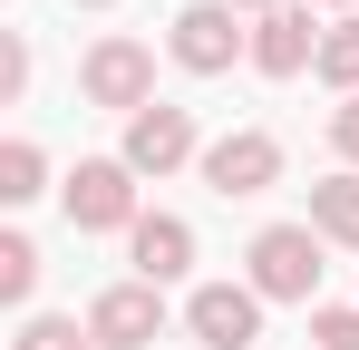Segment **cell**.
Masks as SVG:
<instances>
[{
    "instance_id": "7",
    "label": "cell",
    "mask_w": 359,
    "mask_h": 350,
    "mask_svg": "<svg viewBox=\"0 0 359 350\" xmlns=\"http://www.w3.org/2000/svg\"><path fill=\"white\" fill-rule=\"evenodd\" d=\"M156 331H165V292L156 283H117L88 302V341H107V350H146Z\"/></svg>"
},
{
    "instance_id": "14",
    "label": "cell",
    "mask_w": 359,
    "mask_h": 350,
    "mask_svg": "<svg viewBox=\"0 0 359 350\" xmlns=\"http://www.w3.org/2000/svg\"><path fill=\"white\" fill-rule=\"evenodd\" d=\"M29 195H39V146L10 136V146H0V205H29Z\"/></svg>"
},
{
    "instance_id": "1",
    "label": "cell",
    "mask_w": 359,
    "mask_h": 350,
    "mask_svg": "<svg viewBox=\"0 0 359 350\" xmlns=\"http://www.w3.org/2000/svg\"><path fill=\"white\" fill-rule=\"evenodd\" d=\"M243 263H252V292L262 302H311L320 292V233L311 224H262Z\"/></svg>"
},
{
    "instance_id": "17",
    "label": "cell",
    "mask_w": 359,
    "mask_h": 350,
    "mask_svg": "<svg viewBox=\"0 0 359 350\" xmlns=\"http://www.w3.org/2000/svg\"><path fill=\"white\" fill-rule=\"evenodd\" d=\"M330 146L359 166V98H340V108H330Z\"/></svg>"
},
{
    "instance_id": "4",
    "label": "cell",
    "mask_w": 359,
    "mask_h": 350,
    "mask_svg": "<svg viewBox=\"0 0 359 350\" xmlns=\"http://www.w3.org/2000/svg\"><path fill=\"white\" fill-rule=\"evenodd\" d=\"M204 185L233 205V195H272L282 185V146L262 136V127H233V136H214L204 146Z\"/></svg>"
},
{
    "instance_id": "13",
    "label": "cell",
    "mask_w": 359,
    "mask_h": 350,
    "mask_svg": "<svg viewBox=\"0 0 359 350\" xmlns=\"http://www.w3.org/2000/svg\"><path fill=\"white\" fill-rule=\"evenodd\" d=\"M29 283H39V243L0 233V302H29Z\"/></svg>"
},
{
    "instance_id": "20",
    "label": "cell",
    "mask_w": 359,
    "mask_h": 350,
    "mask_svg": "<svg viewBox=\"0 0 359 350\" xmlns=\"http://www.w3.org/2000/svg\"><path fill=\"white\" fill-rule=\"evenodd\" d=\"M330 10H350V0H330Z\"/></svg>"
},
{
    "instance_id": "10",
    "label": "cell",
    "mask_w": 359,
    "mask_h": 350,
    "mask_svg": "<svg viewBox=\"0 0 359 350\" xmlns=\"http://www.w3.org/2000/svg\"><path fill=\"white\" fill-rule=\"evenodd\" d=\"M126 253H136V283H175L184 263H194V224H175V214H136Z\"/></svg>"
},
{
    "instance_id": "16",
    "label": "cell",
    "mask_w": 359,
    "mask_h": 350,
    "mask_svg": "<svg viewBox=\"0 0 359 350\" xmlns=\"http://www.w3.org/2000/svg\"><path fill=\"white\" fill-rule=\"evenodd\" d=\"M20 350H88V331H78V321H29Z\"/></svg>"
},
{
    "instance_id": "12",
    "label": "cell",
    "mask_w": 359,
    "mask_h": 350,
    "mask_svg": "<svg viewBox=\"0 0 359 350\" xmlns=\"http://www.w3.org/2000/svg\"><path fill=\"white\" fill-rule=\"evenodd\" d=\"M320 78H330L340 98H359V20H330V30H320Z\"/></svg>"
},
{
    "instance_id": "5",
    "label": "cell",
    "mask_w": 359,
    "mask_h": 350,
    "mask_svg": "<svg viewBox=\"0 0 359 350\" xmlns=\"http://www.w3.org/2000/svg\"><path fill=\"white\" fill-rule=\"evenodd\" d=\"M184 331L204 350H252L262 341V292L252 283H204L194 302H184Z\"/></svg>"
},
{
    "instance_id": "6",
    "label": "cell",
    "mask_w": 359,
    "mask_h": 350,
    "mask_svg": "<svg viewBox=\"0 0 359 350\" xmlns=\"http://www.w3.org/2000/svg\"><path fill=\"white\" fill-rule=\"evenodd\" d=\"M243 49H252V39L233 30V0H194V10H175V58L194 68V78H224Z\"/></svg>"
},
{
    "instance_id": "11",
    "label": "cell",
    "mask_w": 359,
    "mask_h": 350,
    "mask_svg": "<svg viewBox=\"0 0 359 350\" xmlns=\"http://www.w3.org/2000/svg\"><path fill=\"white\" fill-rule=\"evenodd\" d=\"M311 233L320 243H359V175H320L311 185Z\"/></svg>"
},
{
    "instance_id": "18",
    "label": "cell",
    "mask_w": 359,
    "mask_h": 350,
    "mask_svg": "<svg viewBox=\"0 0 359 350\" xmlns=\"http://www.w3.org/2000/svg\"><path fill=\"white\" fill-rule=\"evenodd\" d=\"M20 88H29V49L10 39V49H0V98H20Z\"/></svg>"
},
{
    "instance_id": "8",
    "label": "cell",
    "mask_w": 359,
    "mask_h": 350,
    "mask_svg": "<svg viewBox=\"0 0 359 350\" xmlns=\"http://www.w3.org/2000/svg\"><path fill=\"white\" fill-rule=\"evenodd\" d=\"M252 68L262 78H301V68H320V30H311V10H262L252 20Z\"/></svg>"
},
{
    "instance_id": "2",
    "label": "cell",
    "mask_w": 359,
    "mask_h": 350,
    "mask_svg": "<svg viewBox=\"0 0 359 350\" xmlns=\"http://www.w3.org/2000/svg\"><path fill=\"white\" fill-rule=\"evenodd\" d=\"M68 224L78 233H136V166L126 156H88L68 175Z\"/></svg>"
},
{
    "instance_id": "15",
    "label": "cell",
    "mask_w": 359,
    "mask_h": 350,
    "mask_svg": "<svg viewBox=\"0 0 359 350\" xmlns=\"http://www.w3.org/2000/svg\"><path fill=\"white\" fill-rule=\"evenodd\" d=\"M311 341L320 350H359V311H311Z\"/></svg>"
},
{
    "instance_id": "19",
    "label": "cell",
    "mask_w": 359,
    "mask_h": 350,
    "mask_svg": "<svg viewBox=\"0 0 359 350\" xmlns=\"http://www.w3.org/2000/svg\"><path fill=\"white\" fill-rule=\"evenodd\" d=\"M233 10H282V0H233Z\"/></svg>"
},
{
    "instance_id": "3",
    "label": "cell",
    "mask_w": 359,
    "mask_h": 350,
    "mask_svg": "<svg viewBox=\"0 0 359 350\" xmlns=\"http://www.w3.org/2000/svg\"><path fill=\"white\" fill-rule=\"evenodd\" d=\"M78 88L97 98V108H156V58H146V39H97L88 49V68H78Z\"/></svg>"
},
{
    "instance_id": "9",
    "label": "cell",
    "mask_w": 359,
    "mask_h": 350,
    "mask_svg": "<svg viewBox=\"0 0 359 350\" xmlns=\"http://www.w3.org/2000/svg\"><path fill=\"white\" fill-rule=\"evenodd\" d=\"M184 156H194V117H184V108L156 98V108L126 117V166H136V175H175Z\"/></svg>"
}]
</instances>
